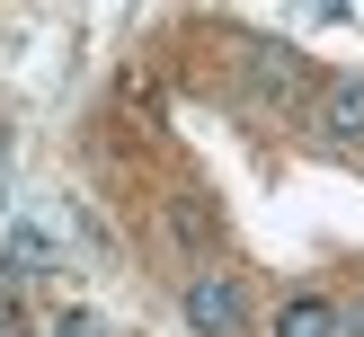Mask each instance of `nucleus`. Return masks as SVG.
Masks as SVG:
<instances>
[{"label": "nucleus", "instance_id": "obj_2", "mask_svg": "<svg viewBox=\"0 0 364 337\" xmlns=\"http://www.w3.org/2000/svg\"><path fill=\"white\" fill-rule=\"evenodd\" d=\"M276 337H347V311H329L320 293H302V302H284Z\"/></svg>", "mask_w": 364, "mask_h": 337}, {"label": "nucleus", "instance_id": "obj_1", "mask_svg": "<svg viewBox=\"0 0 364 337\" xmlns=\"http://www.w3.org/2000/svg\"><path fill=\"white\" fill-rule=\"evenodd\" d=\"M187 328L196 337H249V302L231 275H196L187 284Z\"/></svg>", "mask_w": 364, "mask_h": 337}, {"label": "nucleus", "instance_id": "obj_3", "mask_svg": "<svg viewBox=\"0 0 364 337\" xmlns=\"http://www.w3.org/2000/svg\"><path fill=\"white\" fill-rule=\"evenodd\" d=\"M320 124H329L338 142H364V80H338L329 106H320Z\"/></svg>", "mask_w": 364, "mask_h": 337}, {"label": "nucleus", "instance_id": "obj_4", "mask_svg": "<svg viewBox=\"0 0 364 337\" xmlns=\"http://www.w3.org/2000/svg\"><path fill=\"white\" fill-rule=\"evenodd\" d=\"M9 266L18 275H53V240L45 231H9Z\"/></svg>", "mask_w": 364, "mask_h": 337}, {"label": "nucleus", "instance_id": "obj_6", "mask_svg": "<svg viewBox=\"0 0 364 337\" xmlns=\"http://www.w3.org/2000/svg\"><path fill=\"white\" fill-rule=\"evenodd\" d=\"M347 337H364V302H355V311H347Z\"/></svg>", "mask_w": 364, "mask_h": 337}, {"label": "nucleus", "instance_id": "obj_5", "mask_svg": "<svg viewBox=\"0 0 364 337\" xmlns=\"http://www.w3.org/2000/svg\"><path fill=\"white\" fill-rule=\"evenodd\" d=\"M63 337H107V328H98V319H63Z\"/></svg>", "mask_w": 364, "mask_h": 337}]
</instances>
